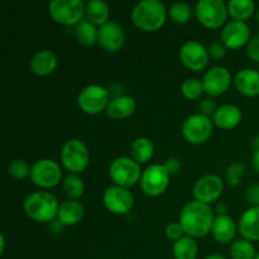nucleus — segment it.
Listing matches in <instances>:
<instances>
[{"mask_svg": "<svg viewBox=\"0 0 259 259\" xmlns=\"http://www.w3.org/2000/svg\"><path fill=\"white\" fill-rule=\"evenodd\" d=\"M164 234H166V237L168 238L169 240H174V242H177V240L181 239L184 235H186L185 234L184 229H182L181 224H180V222L169 223L166 227V229H164Z\"/></svg>", "mask_w": 259, "mask_h": 259, "instance_id": "c9c22d12", "label": "nucleus"}, {"mask_svg": "<svg viewBox=\"0 0 259 259\" xmlns=\"http://www.w3.org/2000/svg\"><path fill=\"white\" fill-rule=\"evenodd\" d=\"M252 164H253V168H254L255 172H257V174L259 175V149L253 152Z\"/></svg>", "mask_w": 259, "mask_h": 259, "instance_id": "79ce46f5", "label": "nucleus"}, {"mask_svg": "<svg viewBox=\"0 0 259 259\" xmlns=\"http://www.w3.org/2000/svg\"><path fill=\"white\" fill-rule=\"evenodd\" d=\"M232 82V73L224 66H214V67L209 68L202 77L205 93L212 98L227 93Z\"/></svg>", "mask_w": 259, "mask_h": 259, "instance_id": "2eb2a0df", "label": "nucleus"}, {"mask_svg": "<svg viewBox=\"0 0 259 259\" xmlns=\"http://www.w3.org/2000/svg\"><path fill=\"white\" fill-rule=\"evenodd\" d=\"M258 253L252 242L245 239L235 240L230 245V257L232 259H255Z\"/></svg>", "mask_w": 259, "mask_h": 259, "instance_id": "2f4dec72", "label": "nucleus"}, {"mask_svg": "<svg viewBox=\"0 0 259 259\" xmlns=\"http://www.w3.org/2000/svg\"><path fill=\"white\" fill-rule=\"evenodd\" d=\"M238 232L243 239L249 242L259 240V206H250L245 210L238 222Z\"/></svg>", "mask_w": 259, "mask_h": 259, "instance_id": "aec40b11", "label": "nucleus"}, {"mask_svg": "<svg viewBox=\"0 0 259 259\" xmlns=\"http://www.w3.org/2000/svg\"><path fill=\"white\" fill-rule=\"evenodd\" d=\"M227 5L229 17L237 22H245L257 12L255 4L252 0H230Z\"/></svg>", "mask_w": 259, "mask_h": 259, "instance_id": "a878e982", "label": "nucleus"}, {"mask_svg": "<svg viewBox=\"0 0 259 259\" xmlns=\"http://www.w3.org/2000/svg\"><path fill=\"white\" fill-rule=\"evenodd\" d=\"M30 169L32 166H29L24 159H14L8 164V174L15 180H24L30 177Z\"/></svg>", "mask_w": 259, "mask_h": 259, "instance_id": "72a5a7b5", "label": "nucleus"}, {"mask_svg": "<svg viewBox=\"0 0 259 259\" xmlns=\"http://www.w3.org/2000/svg\"><path fill=\"white\" fill-rule=\"evenodd\" d=\"M141 164L134 161L132 157H118L109 166V177L114 185L120 187L136 186L142 179Z\"/></svg>", "mask_w": 259, "mask_h": 259, "instance_id": "423d86ee", "label": "nucleus"}, {"mask_svg": "<svg viewBox=\"0 0 259 259\" xmlns=\"http://www.w3.org/2000/svg\"><path fill=\"white\" fill-rule=\"evenodd\" d=\"M86 4L81 0H53L48 5V13L53 22L61 25H77L82 22Z\"/></svg>", "mask_w": 259, "mask_h": 259, "instance_id": "0eeeda50", "label": "nucleus"}, {"mask_svg": "<svg viewBox=\"0 0 259 259\" xmlns=\"http://www.w3.org/2000/svg\"><path fill=\"white\" fill-rule=\"evenodd\" d=\"M61 163L71 175L85 171L90 164L91 154L89 147L80 139H68L61 148Z\"/></svg>", "mask_w": 259, "mask_h": 259, "instance_id": "20e7f679", "label": "nucleus"}, {"mask_svg": "<svg viewBox=\"0 0 259 259\" xmlns=\"http://www.w3.org/2000/svg\"><path fill=\"white\" fill-rule=\"evenodd\" d=\"M244 169L245 167L243 166V164L238 163V162L229 164V166L227 167V169H225V181H227L230 186L237 187L238 185H239L243 174H244Z\"/></svg>", "mask_w": 259, "mask_h": 259, "instance_id": "f704fd0d", "label": "nucleus"}, {"mask_svg": "<svg viewBox=\"0 0 259 259\" xmlns=\"http://www.w3.org/2000/svg\"><path fill=\"white\" fill-rule=\"evenodd\" d=\"M132 158L139 164L147 163L152 159L154 154V144L147 137H139L131 146Z\"/></svg>", "mask_w": 259, "mask_h": 259, "instance_id": "bb28decb", "label": "nucleus"}, {"mask_svg": "<svg viewBox=\"0 0 259 259\" xmlns=\"http://www.w3.org/2000/svg\"><path fill=\"white\" fill-rule=\"evenodd\" d=\"M199 248L194 238L184 235L181 239L174 243L172 254L175 259H196Z\"/></svg>", "mask_w": 259, "mask_h": 259, "instance_id": "cd10ccee", "label": "nucleus"}, {"mask_svg": "<svg viewBox=\"0 0 259 259\" xmlns=\"http://www.w3.org/2000/svg\"><path fill=\"white\" fill-rule=\"evenodd\" d=\"M252 34L247 22H232L227 23L222 30V42L228 50H239L248 46Z\"/></svg>", "mask_w": 259, "mask_h": 259, "instance_id": "dca6fc26", "label": "nucleus"}, {"mask_svg": "<svg viewBox=\"0 0 259 259\" xmlns=\"http://www.w3.org/2000/svg\"><path fill=\"white\" fill-rule=\"evenodd\" d=\"M62 187L68 200H78L85 192V184L77 175H67L63 180Z\"/></svg>", "mask_w": 259, "mask_h": 259, "instance_id": "7c9ffc66", "label": "nucleus"}, {"mask_svg": "<svg viewBox=\"0 0 259 259\" xmlns=\"http://www.w3.org/2000/svg\"><path fill=\"white\" fill-rule=\"evenodd\" d=\"M224 181L218 175H204L200 177L192 187V195L195 200L210 205L217 201L224 192Z\"/></svg>", "mask_w": 259, "mask_h": 259, "instance_id": "f8f14e48", "label": "nucleus"}, {"mask_svg": "<svg viewBox=\"0 0 259 259\" xmlns=\"http://www.w3.org/2000/svg\"><path fill=\"white\" fill-rule=\"evenodd\" d=\"M242 110L238 106L233 105V104H224L217 109L215 114L212 115V121L218 128L229 131V129L237 128L242 121Z\"/></svg>", "mask_w": 259, "mask_h": 259, "instance_id": "4be33fe9", "label": "nucleus"}, {"mask_svg": "<svg viewBox=\"0 0 259 259\" xmlns=\"http://www.w3.org/2000/svg\"><path fill=\"white\" fill-rule=\"evenodd\" d=\"M98 34L99 28H96V25H94L89 20H82L75 28L76 40L85 47H91L98 43Z\"/></svg>", "mask_w": 259, "mask_h": 259, "instance_id": "c85d7f7f", "label": "nucleus"}, {"mask_svg": "<svg viewBox=\"0 0 259 259\" xmlns=\"http://www.w3.org/2000/svg\"><path fill=\"white\" fill-rule=\"evenodd\" d=\"M255 20H257V23L259 24V8L257 9V12H255Z\"/></svg>", "mask_w": 259, "mask_h": 259, "instance_id": "de8ad7c7", "label": "nucleus"}, {"mask_svg": "<svg viewBox=\"0 0 259 259\" xmlns=\"http://www.w3.org/2000/svg\"><path fill=\"white\" fill-rule=\"evenodd\" d=\"M168 17L169 19L177 24H186L191 20L194 10H192L191 5L184 2L174 3L171 7L168 8Z\"/></svg>", "mask_w": 259, "mask_h": 259, "instance_id": "c756f323", "label": "nucleus"}, {"mask_svg": "<svg viewBox=\"0 0 259 259\" xmlns=\"http://www.w3.org/2000/svg\"><path fill=\"white\" fill-rule=\"evenodd\" d=\"M237 233H239L238 232V224L232 217H229L228 214L215 217L210 234L218 243L229 244L235 239Z\"/></svg>", "mask_w": 259, "mask_h": 259, "instance_id": "a211bd4d", "label": "nucleus"}, {"mask_svg": "<svg viewBox=\"0 0 259 259\" xmlns=\"http://www.w3.org/2000/svg\"><path fill=\"white\" fill-rule=\"evenodd\" d=\"M212 133H214V121L210 116L201 113L187 116L181 128V134L185 141L195 146L209 141Z\"/></svg>", "mask_w": 259, "mask_h": 259, "instance_id": "6e6552de", "label": "nucleus"}, {"mask_svg": "<svg viewBox=\"0 0 259 259\" xmlns=\"http://www.w3.org/2000/svg\"><path fill=\"white\" fill-rule=\"evenodd\" d=\"M214 219V212L210 205L194 200L182 207L179 222L185 234L195 239L206 237L211 233Z\"/></svg>", "mask_w": 259, "mask_h": 259, "instance_id": "f257e3e1", "label": "nucleus"}, {"mask_svg": "<svg viewBox=\"0 0 259 259\" xmlns=\"http://www.w3.org/2000/svg\"><path fill=\"white\" fill-rule=\"evenodd\" d=\"M86 20L93 23L94 25H104L105 23L109 22V17H110V8L105 2L101 0H89L86 3V10H85Z\"/></svg>", "mask_w": 259, "mask_h": 259, "instance_id": "393cba45", "label": "nucleus"}, {"mask_svg": "<svg viewBox=\"0 0 259 259\" xmlns=\"http://www.w3.org/2000/svg\"><path fill=\"white\" fill-rule=\"evenodd\" d=\"M136 109L137 103L134 98L129 95H119L109 101L105 113L114 120H121L133 115Z\"/></svg>", "mask_w": 259, "mask_h": 259, "instance_id": "5701e85b", "label": "nucleus"}, {"mask_svg": "<svg viewBox=\"0 0 259 259\" xmlns=\"http://www.w3.org/2000/svg\"><path fill=\"white\" fill-rule=\"evenodd\" d=\"M204 93L205 90L204 85H202V81L197 80V78H187L181 85V94L187 100H196V99H200Z\"/></svg>", "mask_w": 259, "mask_h": 259, "instance_id": "473e14b6", "label": "nucleus"}, {"mask_svg": "<svg viewBox=\"0 0 259 259\" xmlns=\"http://www.w3.org/2000/svg\"><path fill=\"white\" fill-rule=\"evenodd\" d=\"M227 50L228 48L223 45V42H214L207 48L210 58H212L215 61L223 60L225 57V55H227Z\"/></svg>", "mask_w": 259, "mask_h": 259, "instance_id": "e433bc0d", "label": "nucleus"}, {"mask_svg": "<svg viewBox=\"0 0 259 259\" xmlns=\"http://www.w3.org/2000/svg\"><path fill=\"white\" fill-rule=\"evenodd\" d=\"M62 179V169L56 161L42 158L35 161L30 169V180L39 189L47 190L57 186Z\"/></svg>", "mask_w": 259, "mask_h": 259, "instance_id": "9d476101", "label": "nucleus"}, {"mask_svg": "<svg viewBox=\"0 0 259 259\" xmlns=\"http://www.w3.org/2000/svg\"><path fill=\"white\" fill-rule=\"evenodd\" d=\"M125 42L124 29L119 23L109 20L104 25L99 27L98 45L106 52H118Z\"/></svg>", "mask_w": 259, "mask_h": 259, "instance_id": "f3484780", "label": "nucleus"}, {"mask_svg": "<svg viewBox=\"0 0 259 259\" xmlns=\"http://www.w3.org/2000/svg\"><path fill=\"white\" fill-rule=\"evenodd\" d=\"M0 244H2V249H0V252H2V254L4 253V245H5V242H4V235H0Z\"/></svg>", "mask_w": 259, "mask_h": 259, "instance_id": "49530a36", "label": "nucleus"}, {"mask_svg": "<svg viewBox=\"0 0 259 259\" xmlns=\"http://www.w3.org/2000/svg\"><path fill=\"white\" fill-rule=\"evenodd\" d=\"M195 15L197 22L207 29H219L225 25L228 5L223 0H200L195 5Z\"/></svg>", "mask_w": 259, "mask_h": 259, "instance_id": "39448f33", "label": "nucleus"}, {"mask_svg": "<svg viewBox=\"0 0 259 259\" xmlns=\"http://www.w3.org/2000/svg\"><path fill=\"white\" fill-rule=\"evenodd\" d=\"M168 15L166 5L159 0H142L131 13L133 24L143 32H157L164 25Z\"/></svg>", "mask_w": 259, "mask_h": 259, "instance_id": "f03ea898", "label": "nucleus"}, {"mask_svg": "<svg viewBox=\"0 0 259 259\" xmlns=\"http://www.w3.org/2000/svg\"><path fill=\"white\" fill-rule=\"evenodd\" d=\"M103 202L106 210L115 215H125L133 209L134 196L125 187L109 186L103 195Z\"/></svg>", "mask_w": 259, "mask_h": 259, "instance_id": "4468645a", "label": "nucleus"}, {"mask_svg": "<svg viewBox=\"0 0 259 259\" xmlns=\"http://www.w3.org/2000/svg\"><path fill=\"white\" fill-rule=\"evenodd\" d=\"M252 147L254 151L259 149V137H254V138L252 139Z\"/></svg>", "mask_w": 259, "mask_h": 259, "instance_id": "a18cd8bd", "label": "nucleus"}, {"mask_svg": "<svg viewBox=\"0 0 259 259\" xmlns=\"http://www.w3.org/2000/svg\"><path fill=\"white\" fill-rule=\"evenodd\" d=\"M247 200L252 206H259V185L250 186L247 190Z\"/></svg>", "mask_w": 259, "mask_h": 259, "instance_id": "a19ab883", "label": "nucleus"}, {"mask_svg": "<svg viewBox=\"0 0 259 259\" xmlns=\"http://www.w3.org/2000/svg\"><path fill=\"white\" fill-rule=\"evenodd\" d=\"M247 55L250 60L259 62V32L250 38L247 46Z\"/></svg>", "mask_w": 259, "mask_h": 259, "instance_id": "4c0bfd02", "label": "nucleus"}, {"mask_svg": "<svg viewBox=\"0 0 259 259\" xmlns=\"http://www.w3.org/2000/svg\"><path fill=\"white\" fill-rule=\"evenodd\" d=\"M228 211V207L227 205L223 204V202H220V204L217 205V207H215V212H218V215H225Z\"/></svg>", "mask_w": 259, "mask_h": 259, "instance_id": "37998d69", "label": "nucleus"}, {"mask_svg": "<svg viewBox=\"0 0 259 259\" xmlns=\"http://www.w3.org/2000/svg\"><path fill=\"white\" fill-rule=\"evenodd\" d=\"M110 93L101 85H88L78 93L77 105L88 115H98L105 111L110 101Z\"/></svg>", "mask_w": 259, "mask_h": 259, "instance_id": "1a4fd4ad", "label": "nucleus"}, {"mask_svg": "<svg viewBox=\"0 0 259 259\" xmlns=\"http://www.w3.org/2000/svg\"><path fill=\"white\" fill-rule=\"evenodd\" d=\"M58 66V58L56 53L51 50H40L33 55L30 58V71L35 76L45 77L55 72Z\"/></svg>", "mask_w": 259, "mask_h": 259, "instance_id": "412c9836", "label": "nucleus"}, {"mask_svg": "<svg viewBox=\"0 0 259 259\" xmlns=\"http://www.w3.org/2000/svg\"><path fill=\"white\" fill-rule=\"evenodd\" d=\"M179 58L182 65L191 71H202L210 60L209 51L197 40H187L179 51Z\"/></svg>", "mask_w": 259, "mask_h": 259, "instance_id": "ddd939ff", "label": "nucleus"}, {"mask_svg": "<svg viewBox=\"0 0 259 259\" xmlns=\"http://www.w3.org/2000/svg\"><path fill=\"white\" fill-rule=\"evenodd\" d=\"M164 167H166V169L168 171V174L171 175V176H176L177 174H179L180 171H181L182 168V163L181 161H180L179 158H176V157H171V158H167L166 161H164Z\"/></svg>", "mask_w": 259, "mask_h": 259, "instance_id": "ea45409f", "label": "nucleus"}, {"mask_svg": "<svg viewBox=\"0 0 259 259\" xmlns=\"http://www.w3.org/2000/svg\"><path fill=\"white\" fill-rule=\"evenodd\" d=\"M233 82L240 95L247 98H255L259 95V71L254 68L239 70Z\"/></svg>", "mask_w": 259, "mask_h": 259, "instance_id": "6ab92c4d", "label": "nucleus"}, {"mask_svg": "<svg viewBox=\"0 0 259 259\" xmlns=\"http://www.w3.org/2000/svg\"><path fill=\"white\" fill-rule=\"evenodd\" d=\"M205 259H227L223 254H219V253H212V254L207 255Z\"/></svg>", "mask_w": 259, "mask_h": 259, "instance_id": "c03bdc74", "label": "nucleus"}, {"mask_svg": "<svg viewBox=\"0 0 259 259\" xmlns=\"http://www.w3.org/2000/svg\"><path fill=\"white\" fill-rule=\"evenodd\" d=\"M217 105H215L214 100L212 99H202V100H200L199 103V110L200 113L204 114V115L206 116H211L214 115L215 111H217Z\"/></svg>", "mask_w": 259, "mask_h": 259, "instance_id": "58836bf2", "label": "nucleus"}, {"mask_svg": "<svg viewBox=\"0 0 259 259\" xmlns=\"http://www.w3.org/2000/svg\"><path fill=\"white\" fill-rule=\"evenodd\" d=\"M60 202L51 192L39 190L28 195L23 204L25 215L37 223H52L57 219Z\"/></svg>", "mask_w": 259, "mask_h": 259, "instance_id": "7ed1b4c3", "label": "nucleus"}, {"mask_svg": "<svg viewBox=\"0 0 259 259\" xmlns=\"http://www.w3.org/2000/svg\"><path fill=\"white\" fill-rule=\"evenodd\" d=\"M85 215L83 205L78 200H66L60 205L57 220L63 227H75Z\"/></svg>", "mask_w": 259, "mask_h": 259, "instance_id": "b1692460", "label": "nucleus"}, {"mask_svg": "<svg viewBox=\"0 0 259 259\" xmlns=\"http://www.w3.org/2000/svg\"><path fill=\"white\" fill-rule=\"evenodd\" d=\"M169 179H171V175L168 174L164 164L154 163L144 169L139 185H141L142 191L147 196L158 197L164 194L168 187Z\"/></svg>", "mask_w": 259, "mask_h": 259, "instance_id": "9b49d317", "label": "nucleus"}, {"mask_svg": "<svg viewBox=\"0 0 259 259\" xmlns=\"http://www.w3.org/2000/svg\"><path fill=\"white\" fill-rule=\"evenodd\" d=\"M255 259H259V253L257 254V257H255Z\"/></svg>", "mask_w": 259, "mask_h": 259, "instance_id": "09e8293b", "label": "nucleus"}]
</instances>
